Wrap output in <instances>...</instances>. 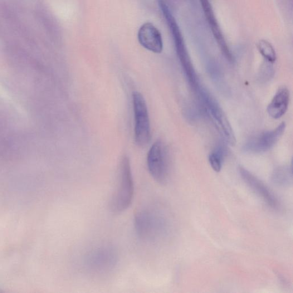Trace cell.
<instances>
[{"label": "cell", "instance_id": "12", "mask_svg": "<svg viewBox=\"0 0 293 293\" xmlns=\"http://www.w3.org/2000/svg\"><path fill=\"white\" fill-rule=\"evenodd\" d=\"M289 100V90L285 86L280 87L267 107L268 114L273 119H277L281 118L287 110Z\"/></svg>", "mask_w": 293, "mask_h": 293}, {"label": "cell", "instance_id": "1", "mask_svg": "<svg viewBox=\"0 0 293 293\" xmlns=\"http://www.w3.org/2000/svg\"><path fill=\"white\" fill-rule=\"evenodd\" d=\"M134 195V183L130 159L124 156L120 164L118 182L110 201L111 211L116 214L124 212L133 202Z\"/></svg>", "mask_w": 293, "mask_h": 293}, {"label": "cell", "instance_id": "7", "mask_svg": "<svg viewBox=\"0 0 293 293\" xmlns=\"http://www.w3.org/2000/svg\"><path fill=\"white\" fill-rule=\"evenodd\" d=\"M118 255L115 249L100 247L92 252L87 259V265L92 272L102 273L111 270L116 265Z\"/></svg>", "mask_w": 293, "mask_h": 293}, {"label": "cell", "instance_id": "3", "mask_svg": "<svg viewBox=\"0 0 293 293\" xmlns=\"http://www.w3.org/2000/svg\"><path fill=\"white\" fill-rule=\"evenodd\" d=\"M134 225L138 237L146 242L157 241L166 229L164 219L152 208H142L136 212Z\"/></svg>", "mask_w": 293, "mask_h": 293}, {"label": "cell", "instance_id": "9", "mask_svg": "<svg viewBox=\"0 0 293 293\" xmlns=\"http://www.w3.org/2000/svg\"><path fill=\"white\" fill-rule=\"evenodd\" d=\"M239 172L244 182L254 192L257 194L268 206L275 210L279 208V202L276 197L261 180L242 167L239 168Z\"/></svg>", "mask_w": 293, "mask_h": 293}, {"label": "cell", "instance_id": "11", "mask_svg": "<svg viewBox=\"0 0 293 293\" xmlns=\"http://www.w3.org/2000/svg\"><path fill=\"white\" fill-rule=\"evenodd\" d=\"M138 39L140 45L146 50L156 53L162 52L163 45L162 36L153 24L145 23L140 27Z\"/></svg>", "mask_w": 293, "mask_h": 293}, {"label": "cell", "instance_id": "8", "mask_svg": "<svg viewBox=\"0 0 293 293\" xmlns=\"http://www.w3.org/2000/svg\"><path fill=\"white\" fill-rule=\"evenodd\" d=\"M286 124L283 122L276 129L264 132L253 138L244 146L247 152L262 153L266 152L274 146L284 134Z\"/></svg>", "mask_w": 293, "mask_h": 293}, {"label": "cell", "instance_id": "15", "mask_svg": "<svg viewBox=\"0 0 293 293\" xmlns=\"http://www.w3.org/2000/svg\"><path fill=\"white\" fill-rule=\"evenodd\" d=\"M257 48L266 61L273 64L276 61V53L270 43L266 40H261L257 43Z\"/></svg>", "mask_w": 293, "mask_h": 293}, {"label": "cell", "instance_id": "2", "mask_svg": "<svg viewBox=\"0 0 293 293\" xmlns=\"http://www.w3.org/2000/svg\"><path fill=\"white\" fill-rule=\"evenodd\" d=\"M160 5L166 19H167L171 31H172L176 51H177L184 75L186 77L190 86L194 90L198 87L200 82L197 73L194 70L191 58L189 56L186 46L185 45L182 33L180 31L177 22H176L167 6L163 3H161Z\"/></svg>", "mask_w": 293, "mask_h": 293}, {"label": "cell", "instance_id": "6", "mask_svg": "<svg viewBox=\"0 0 293 293\" xmlns=\"http://www.w3.org/2000/svg\"><path fill=\"white\" fill-rule=\"evenodd\" d=\"M146 162L149 173L156 182L160 184L167 182L169 163L168 151L162 141L157 140L151 146Z\"/></svg>", "mask_w": 293, "mask_h": 293}, {"label": "cell", "instance_id": "10", "mask_svg": "<svg viewBox=\"0 0 293 293\" xmlns=\"http://www.w3.org/2000/svg\"><path fill=\"white\" fill-rule=\"evenodd\" d=\"M199 2L201 3L205 17L212 29L214 38H216L219 47L221 48L223 55L228 61L233 62L234 58L232 52L229 50L223 35L211 3L209 0H199Z\"/></svg>", "mask_w": 293, "mask_h": 293}, {"label": "cell", "instance_id": "4", "mask_svg": "<svg viewBox=\"0 0 293 293\" xmlns=\"http://www.w3.org/2000/svg\"><path fill=\"white\" fill-rule=\"evenodd\" d=\"M194 92L223 138L229 145H235L236 138L232 125L217 100L201 85Z\"/></svg>", "mask_w": 293, "mask_h": 293}, {"label": "cell", "instance_id": "13", "mask_svg": "<svg viewBox=\"0 0 293 293\" xmlns=\"http://www.w3.org/2000/svg\"><path fill=\"white\" fill-rule=\"evenodd\" d=\"M271 179L278 186H289L292 183L291 170L286 168H278L273 174Z\"/></svg>", "mask_w": 293, "mask_h": 293}, {"label": "cell", "instance_id": "14", "mask_svg": "<svg viewBox=\"0 0 293 293\" xmlns=\"http://www.w3.org/2000/svg\"><path fill=\"white\" fill-rule=\"evenodd\" d=\"M226 151L221 146H218L208 156V162L214 172H221Z\"/></svg>", "mask_w": 293, "mask_h": 293}, {"label": "cell", "instance_id": "5", "mask_svg": "<svg viewBox=\"0 0 293 293\" xmlns=\"http://www.w3.org/2000/svg\"><path fill=\"white\" fill-rule=\"evenodd\" d=\"M135 117V141L139 146L148 145L151 139V131L148 106L140 92L133 93Z\"/></svg>", "mask_w": 293, "mask_h": 293}]
</instances>
